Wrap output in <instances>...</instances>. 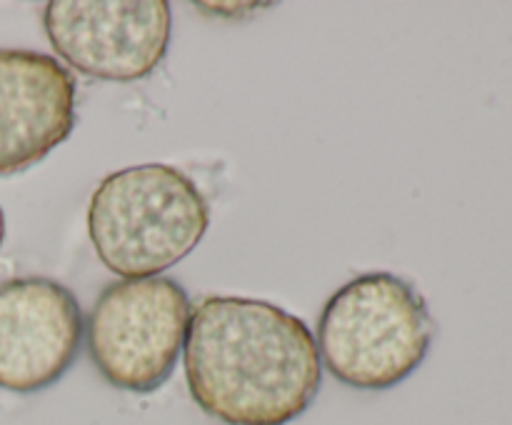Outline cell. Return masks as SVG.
Returning a JSON list of instances; mask_svg holds the SVG:
<instances>
[{
    "label": "cell",
    "instance_id": "cell-9",
    "mask_svg": "<svg viewBox=\"0 0 512 425\" xmlns=\"http://www.w3.org/2000/svg\"><path fill=\"white\" fill-rule=\"evenodd\" d=\"M3 238H5V215H3V208H0V245H3Z\"/></svg>",
    "mask_w": 512,
    "mask_h": 425
},
{
    "label": "cell",
    "instance_id": "cell-1",
    "mask_svg": "<svg viewBox=\"0 0 512 425\" xmlns=\"http://www.w3.org/2000/svg\"><path fill=\"white\" fill-rule=\"evenodd\" d=\"M183 365L190 398L225 425L293 423L323 383L308 325L240 295H208L190 310Z\"/></svg>",
    "mask_w": 512,
    "mask_h": 425
},
{
    "label": "cell",
    "instance_id": "cell-4",
    "mask_svg": "<svg viewBox=\"0 0 512 425\" xmlns=\"http://www.w3.org/2000/svg\"><path fill=\"white\" fill-rule=\"evenodd\" d=\"M188 323L190 298L178 280H115L93 303L85 343L113 388L148 395L173 375Z\"/></svg>",
    "mask_w": 512,
    "mask_h": 425
},
{
    "label": "cell",
    "instance_id": "cell-3",
    "mask_svg": "<svg viewBox=\"0 0 512 425\" xmlns=\"http://www.w3.org/2000/svg\"><path fill=\"white\" fill-rule=\"evenodd\" d=\"M435 338L428 303L410 280L378 270L350 280L318 320L320 363L355 390H388L420 368Z\"/></svg>",
    "mask_w": 512,
    "mask_h": 425
},
{
    "label": "cell",
    "instance_id": "cell-6",
    "mask_svg": "<svg viewBox=\"0 0 512 425\" xmlns=\"http://www.w3.org/2000/svg\"><path fill=\"white\" fill-rule=\"evenodd\" d=\"M83 310L58 280L30 275L0 285V388L38 393L68 373L85 333Z\"/></svg>",
    "mask_w": 512,
    "mask_h": 425
},
{
    "label": "cell",
    "instance_id": "cell-5",
    "mask_svg": "<svg viewBox=\"0 0 512 425\" xmlns=\"http://www.w3.org/2000/svg\"><path fill=\"white\" fill-rule=\"evenodd\" d=\"M165 0H53L43 28L55 55L88 78L133 83L163 63L170 43Z\"/></svg>",
    "mask_w": 512,
    "mask_h": 425
},
{
    "label": "cell",
    "instance_id": "cell-2",
    "mask_svg": "<svg viewBox=\"0 0 512 425\" xmlns=\"http://www.w3.org/2000/svg\"><path fill=\"white\" fill-rule=\"evenodd\" d=\"M210 225V205L193 178L173 165L115 170L90 195L95 255L123 280L155 278L190 255Z\"/></svg>",
    "mask_w": 512,
    "mask_h": 425
},
{
    "label": "cell",
    "instance_id": "cell-7",
    "mask_svg": "<svg viewBox=\"0 0 512 425\" xmlns=\"http://www.w3.org/2000/svg\"><path fill=\"white\" fill-rule=\"evenodd\" d=\"M78 83L33 50H0V178L23 173L70 138Z\"/></svg>",
    "mask_w": 512,
    "mask_h": 425
},
{
    "label": "cell",
    "instance_id": "cell-8",
    "mask_svg": "<svg viewBox=\"0 0 512 425\" xmlns=\"http://www.w3.org/2000/svg\"><path fill=\"white\" fill-rule=\"evenodd\" d=\"M195 8L200 10H213L215 15H228V18H233V15H243L250 13V10H258V8H270L268 3L260 5V3H195Z\"/></svg>",
    "mask_w": 512,
    "mask_h": 425
}]
</instances>
